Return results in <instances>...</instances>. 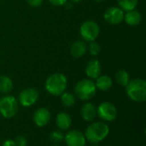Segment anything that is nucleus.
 Returning a JSON list of instances; mask_svg holds the SVG:
<instances>
[{"label": "nucleus", "mask_w": 146, "mask_h": 146, "mask_svg": "<svg viewBox=\"0 0 146 146\" xmlns=\"http://www.w3.org/2000/svg\"><path fill=\"white\" fill-rule=\"evenodd\" d=\"M75 96L82 101H89L94 97L97 93L95 83L90 79H82L74 86Z\"/></svg>", "instance_id": "nucleus-4"}, {"label": "nucleus", "mask_w": 146, "mask_h": 146, "mask_svg": "<svg viewBox=\"0 0 146 146\" xmlns=\"http://www.w3.org/2000/svg\"><path fill=\"white\" fill-rule=\"evenodd\" d=\"M115 77L116 83L122 87H126L127 85V83H129V81L131 80L129 73L124 69L118 70L115 73Z\"/></svg>", "instance_id": "nucleus-19"}, {"label": "nucleus", "mask_w": 146, "mask_h": 146, "mask_svg": "<svg viewBox=\"0 0 146 146\" xmlns=\"http://www.w3.org/2000/svg\"><path fill=\"white\" fill-rule=\"evenodd\" d=\"M33 122L39 127L45 126L50 120V113L46 108H39L33 114Z\"/></svg>", "instance_id": "nucleus-11"}, {"label": "nucleus", "mask_w": 146, "mask_h": 146, "mask_svg": "<svg viewBox=\"0 0 146 146\" xmlns=\"http://www.w3.org/2000/svg\"><path fill=\"white\" fill-rule=\"evenodd\" d=\"M126 88L127 96L135 102H144L146 99V82L142 78L130 80Z\"/></svg>", "instance_id": "nucleus-3"}, {"label": "nucleus", "mask_w": 146, "mask_h": 146, "mask_svg": "<svg viewBox=\"0 0 146 146\" xmlns=\"http://www.w3.org/2000/svg\"><path fill=\"white\" fill-rule=\"evenodd\" d=\"M116 1L119 7L124 11L134 9L139 3V0H116Z\"/></svg>", "instance_id": "nucleus-20"}, {"label": "nucleus", "mask_w": 146, "mask_h": 146, "mask_svg": "<svg viewBox=\"0 0 146 146\" xmlns=\"http://www.w3.org/2000/svg\"><path fill=\"white\" fill-rule=\"evenodd\" d=\"M56 123L58 128L62 131H67L70 128L72 125V119L71 116L65 112H61L57 114L56 119Z\"/></svg>", "instance_id": "nucleus-16"}, {"label": "nucleus", "mask_w": 146, "mask_h": 146, "mask_svg": "<svg viewBox=\"0 0 146 146\" xmlns=\"http://www.w3.org/2000/svg\"><path fill=\"white\" fill-rule=\"evenodd\" d=\"M64 140L67 146H85L86 139L85 135L78 130H71L65 136Z\"/></svg>", "instance_id": "nucleus-10"}, {"label": "nucleus", "mask_w": 146, "mask_h": 146, "mask_svg": "<svg viewBox=\"0 0 146 146\" xmlns=\"http://www.w3.org/2000/svg\"><path fill=\"white\" fill-rule=\"evenodd\" d=\"M27 3L28 5H30L31 7L38 8V7H39V6L42 5L43 0H27Z\"/></svg>", "instance_id": "nucleus-25"}, {"label": "nucleus", "mask_w": 146, "mask_h": 146, "mask_svg": "<svg viewBox=\"0 0 146 146\" xmlns=\"http://www.w3.org/2000/svg\"><path fill=\"white\" fill-rule=\"evenodd\" d=\"M15 146H27V140L24 136H18L15 140Z\"/></svg>", "instance_id": "nucleus-24"}, {"label": "nucleus", "mask_w": 146, "mask_h": 146, "mask_svg": "<svg viewBox=\"0 0 146 146\" xmlns=\"http://www.w3.org/2000/svg\"><path fill=\"white\" fill-rule=\"evenodd\" d=\"M50 139L54 143H60L64 139V135L61 131H54L50 133Z\"/></svg>", "instance_id": "nucleus-23"}, {"label": "nucleus", "mask_w": 146, "mask_h": 146, "mask_svg": "<svg viewBox=\"0 0 146 146\" xmlns=\"http://www.w3.org/2000/svg\"><path fill=\"white\" fill-rule=\"evenodd\" d=\"M124 14H125V11L121 9L119 6L118 7L113 6V7L108 8L105 10L104 14V18L110 24L118 25L123 22Z\"/></svg>", "instance_id": "nucleus-9"}, {"label": "nucleus", "mask_w": 146, "mask_h": 146, "mask_svg": "<svg viewBox=\"0 0 146 146\" xmlns=\"http://www.w3.org/2000/svg\"><path fill=\"white\" fill-rule=\"evenodd\" d=\"M2 146H15V141L12 139H6L3 143Z\"/></svg>", "instance_id": "nucleus-27"}, {"label": "nucleus", "mask_w": 146, "mask_h": 146, "mask_svg": "<svg viewBox=\"0 0 146 146\" xmlns=\"http://www.w3.org/2000/svg\"><path fill=\"white\" fill-rule=\"evenodd\" d=\"M87 50L92 56H98L101 52V46L98 42H96V40H94V41L89 42Z\"/></svg>", "instance_id": "nucleus-22"}, {"label": "nucleus", "mask_w": 146, "mask_h": 146, "mask_svg": "<svg viewBox=\"0 0 146 146\" xmlns=\"http://www.w3.org/2000/svg\"><path fill=\"white\" fill-rule=\"evenodd\" d=\"M93 1H95V2H98V3H100V2H103L104 0H93Z\"/></svg>", "instance_id": "nucleus-29"}, {"label": "nucleus", "mask_w": 146, "mask_h": 146, "mask_svg": "<svg viewBox=\"0 0 146 146\" xmlns=\"http://www.w3.org/2000/svg\"><path fill=\"white\" fill-rule=\"evenodd\" d=\"M38 91L35 88H26L18 96V102L25 108L34 105L38 100Z\"/></svg>", "instance_id": "nucleus-8"}, {"label": "nucleus", "mask_w": 146, "mask_h": 146, "mask_svg": "<svg viewBox=\"0 0 146 146\" xmlns=\"http://www.w3.org/2000/svg\"><path fill=\"white\" fill-rule=\"evenodd\" d=\"M87 51V46L84 40H76L70 46V53L75 59L82 58Z\"/></svg>", "instance_id": "nucleus-15"}, {"label": "nucleus", "mask_w": 146, "mask_h": 146, "mask_svg": "<svg viewBox=\"0 0 146 146\" xmlns=\"http://www.w3.org/2000/svg\"><path fill=\"white\" fill-rule=\"evenodd\" d=\"M97 115L104 121H114L118 116V111L115 106L110 102H104L97 108Z\"/></svg>", "instance_id": "nucleus-7"}, {"label": "nucleus", "mask_w": 146, "mask_h": 146, "mask_svg": "<svg viewBox=\"0 0 146 146\" xmlns=\"http://www.w3.org/2000/svg\"><path fill=\"white\" fill-rule=\"evenodd\" d=\"M53 146H59V145H53Z\"/></svg>", "instance_id": "nucleus-30"}, {"label": "nucleus", "mask_w": 146, "mask_h": 146, "mask_svg": "<svg viewBox=\"0 0 146 146\" xmlns=\"http://www.w3.org/2000/svg\"><path fill=\"white\" fill-rule=\"evenodd\" d=\"M18 101L13 96L6 95L0 98V114L6 119L15 116L18 112Z\"/></svg>", "instance_id": "nucleus-5"}, {"label": "nucleus", "mask_w": 146, "mask_h": 146, "mask_svg": "<svg viewBox=\"0 0 146 146\" xmlns=\"http://www.w3.org/2000/svg\"><path fill=\"white\" fill-rule=\"evenodd\" d=\"M97 89L100 91H107L111 89L113 85L112 78L108 75H100L96 78L95 83Z\"/></svg>", "instance_id": "nucleus-17"}, {"label": "nucleus", "mask_w": 146, "mask_h": 146, "mask_svg": "<svg viewBox=\"0 0 146 146\" xmlns=\"http://www.w3.org/2000/svg\"><path fill=\"white\" fill-rule=\"evenodd\" d=\"M100 34L99 25L92 20L83 22L80 28V34L84 41L91 42L98 39Z\"/></svg>", "instance_id": "nucleus-6"}, {"label": "nucleus", "mask_w": 146, "mask_h": 146, "mask_svg": "<svg viewBox=\"0 0 146 146\" xmlns=\"http://www.w3.org/2000/svg\"><path fill=\"white\" fill-rule=\"evenodd\" d=\"M82 0H70V2L71 3H80Z\"/></svg>", "instance_id": "nucleus-28"}, {"label": "nucleus", "mask_w": 146, "mask_h": 146, "mask_svg": "<svg viewBox=\"0 0 146 146\" xmlns=\"http://www.w3.org/2000/svg\"><path fill=\"white\" fill-rule=\"evenodd\" d=\"M68 79L62 73H54L49 76L44 83L46 91L55 96H61L67 89Z\"/></svg>", "instance_id": "nucleus-1"}, {"label": "nucleus", "mask_w": 146, "mask_h": 146, "mask_svg": "<svg viewBox=\"0 0 146 146\" xmlns=\"http://www.w3.org/2000/svg\"><path fill=\"white\" fill-rule=\"evenodd\" d=\"M81 117L85 121L91 122L97 116V108L91 102L84 104L81 108Z\"/></svg>", "instance_id": "nucleus-14"}, {"label": "nucleus", "mask_w": 146, "mask_h": 146, "mask_svg": "<svg viewBox=\"0 0 146 146\" xmlns=\"http://www.w3.org/2000/svg\"><path fill=\"white\" fill-rule=\"evenodd\" d=\"M110 133V127L104 122L92 123L86 130L85 137L92 144H98L105 139Z\"/></svg>", "instance_id": "nucleus-2"}, {"label": "nucleus", "mask_w": 146, "mask_h": 146, "mask_svg": "<svg viewBox=\"0 0 146 146\" xmlns=\"http://www.w3.org/2000/svg\"><path fill=\"white\" fill-rule=\"evenodd\" d=\"M13 87L14 84L10 77L6 75L0 76V93L7 95L12 91Z\"/></svg>", "instance_id": "nucleus-18"}, {"label": "nucleus", "mask_w": 146, "mask_h": 146, "mask_svg": "<svg viewBox=\"0 0 146 146\" xmlns=\"http://www.w3.org/2000/svg\"><path fill=\"white\" fill-rule=\"evenodd\" d=\"M108 146H110V145H108Z\"/></svg>", "instance_id": "nucleus-31"}, {"label": "nucleus", "mask_w": 146, "mask_h": 146, "mask_svg": "<svg viewBox=\"0 0 146 146\" xmlns=\"http://www.w3.org/2000/svg\"><path fill=\"white\" fill-rule=\"evenodd\" d=\"M61 102L65 107H72L75 103V96L69 92H63L61 95Z\"/></svg>", "instance_id": "nucleus-21"}, {"label": "nucleus", "mask_w": 146, "mask_h": 146, "mask_svg": "<svg viewBox=\"0 0 146 146\" xmlns=\"http://www.w3.org/2000/svg\"><path fill=\"white\" fill-rule=\"evenodd\" d=\"M68 0H49V2L55 6H62L67 3Z\"/></svg>", "instance_id": "nucleus-26"}, {"label": "nucleus", "mask_w": 146, "mask_h": 146, "mask_svg": "<svg viewBox=\"0 0 146 146\" xmlns=\"http://www.w3.org/2000/svg\"><path fill=\"white\" fill-rule=\"evenodd\" d=\"M123 22H125L127 25L134 27L138 26L142 22V15L139 11L134 9L127 10L124 14V19Z\"/></svg>", "instance_id": "nucleus-13"}, {"label": "nucleus", "mask_w": 146, "mask_h": 146, "mask_svg": "<svg viewBox=\"0 0 146 146\" xmlns=\"http://www.w3.org/2000/svg\"><path fill=\"white\" fill-rule=\"evenodd\" d=\"M86 75L90 79H96L98 77L101 75L102 72V65L98 59H91L86 65Z\"/></svg>", "instance_id": "nucleus-12"}]
</instances>
